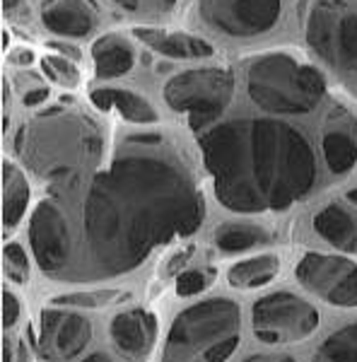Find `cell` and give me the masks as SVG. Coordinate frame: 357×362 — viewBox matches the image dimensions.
<instances>
[{
  "label": "cell",
  "mask_w": 357,
  "mask_h": 362,
  "mask_svg": "<svg viewBox=\"0 0 357 362\" xmlns=\"http://www.w3.org/2000/svg\"><path fill=\"white\" fill-rule=\"evenodd\" d=\"M206 220L198 181L160 133H133L107 169L51 191L29 218V249L56 283H107Z\"/></svg>",
  "instance_id": "obj_1"
},
{
  "label": "cell",
  "mask_w": 357,
  "mask_h": 362,
  "mask_svg": "<svg viewBox=\"0 0 357 362\" xmlns=\"http://www.w3.org/2000/svg\"><path fill=\"white\" fill-rule=\"evenodd\" d=\"M218 201L232 213H283L319 184V160L302 128L259 116L215 124L198 133Z\"/></svg>",
  "instance_id": "obj_2"
},
{
  "label": "cell",
  "mask_w": 357,
  "mask_h": 362,
  "mask_svg": "<svg viewBox=\"0 0 357 362\" xmlns=\"http://www.w3.org/2000/svg\"><path fill=\"white\" fill-rule=\"evenodd\" d=\"M15 153L49 191H58L99 167L104 133L90 116L54 107L17 128Z\"/></svg>",
  "instance_id": "obj_3"
},
{
  "label": "cell",
  "mask_w": 357,
  "mask_h": 362,
  "mask_svg": "<svg viewBox=\"0 0 357 362\" xmlns=\"http://www.w3.org/2000/svg\"><path fill=\"white\" fill-rule=\"evenodd\" d=\"M242 343V307L208 297L177 314L160 362H227Z\"/></svg>",
  "instance_id": "obj_4"
},
{
  "label": "cell",
  "mask_w": 357,
  "mask_h": 362,
  "mask_svg": "<svg viewBox=\"0 0 357 362\" xmlns=\"http://www.w3.org/2000/svg\"><path fill=\"white\" fill-rule=\"evenodd\" d=\"M247 92L251 102L271 116H304L326 97V80L309 63L275 51L249 63Z\"/></svg>",
  "instance_id": "obj_5"
},
{
  "label": "cell",
  "mask_w": 357,
  "mask_h": 362,
  "mask_svg": "<svg viewBox=\"0 0 357 362\" xmlns=\"http://www.w3.org/2000/svg\"><path fill=\"white\" fill-rule=\"evenodd\" d=\"M234 73L230 68H196L174 75L165 85V102L189 116L191 131L203 133L227 112L234 99Z\"/></svg>",
  "instance_id": "obj_6"
},
{
  "label": "cell",
  "mask_w": 357,
  "mask_h": 362,
  "mask_svg": "<svg viewBox=\"0 0 357 362\" xmlns=\"http://www.w3.org/2000/svg\"><path fill=\"white\" fill-rule=\"evenodd\" d=\"M251 324L261 343L283 346V343H302L312 338L321 324V314L309 300L280 290L254 302Z\"/></svg>",
  "instance_id": "obj_7"
},
{
  "label": "cell",
  "mask_w": 357,
  "mask_h": 362,
  "mask_svg": "<svg viewBox=\"0 0 357 362\" xmlns=\"http://www.w3.org/2000/svg\"><path fill=\"white\" fill-rule=\"evenodd\" d=\"M295 276L307 293L331 307H357V264L338 254H304L297 261Z\"/></svg>",
  "instance_id": "obj_8"
},
{
  "label": "cell",
  "mask_w": 357,
  "mask_h": 362,
  "mask_svg": "<svg viewBox=\"0 0 357 362\" xmlns=\"http://www.w3.org/2000/svg\"><path fill=\"white\" fill-rule=\"evenodd\" d=\"M280 0H201L198 15L210 29L227 37H259L278 25Z\"/></svg>",
  "instance_id": "obj_9"
},
{
  "label": "cell",
  "mask_w": 357,
  "mask_h": 362,
  "mask_svg": "<svg viewBox=\"0 0 357 362\" xmlns=\"http://www.w3.org/2000/svg\"><path fill=\"white\" fill-rule=\"evenodd\" d=\"M92 341V321L75 309L49 307L39 312L37 350L46 362H70Z\"/></svg>",
  "instance_id": "obj_10"
},
{
  "label": "cell",
  "mask_w": 357,
  "mask_h": 362,
  "mask_svg": "<svg viewBox=\"0 0 357 362\" xmlns=\"http://www.w3.org/2000/svg\"><path fill=\"white\" fill-rule=\"evenodd\" d=\"M157 334H160V319L150 309L133 307L119 312L109 324V336L114 348L124 358L143 360L155 348Z\"/></svg>",
  "instance_id": "obj_11"
},
{
  "label": "cell",
  "mask_w": 357,
  "mask_h": 362,
  "mask_svg": "<svg viewBox=\"0 0 357 362\" xmlns=\"http://www.w3.org/2000/svg\"><path fill=\"white\" fill-rule=\"evenodd\" d=\"M321 155L333 177H345L357 165V119L345 109L326 116L321 131Z\"/></svg>",
  "instance_id": "obj_12"
},
{
  "label": "cell",
  "mask_w": 357,
  "mask_h": 362,
  "mask_svg": "<svg viewBox=\"0 0 357 362\" xmlns=\"http://www.w3.org/2000/svg\"><path fill=\"white\" fill-rule=\"evenodd\" d=\"M42 20L49 32L68 39H83L97 27L95 8L87 0H46Z\"/></svg>",
  "instance_id": "obj_13"
},
{
  "label": "cell",
  "mask_w": 357,
  "mask_h": 362,
  "mask_svg": "<svg viewBox=\"0 0 357 362\" xmlns=\"http://www.w3.org/2000/svg\"><path fill=\"white\" fill-rule=\"evenodd\" d=\"M133 34H136L145 46H150L152 51H157V54H162L167 58H177V61L208 58L215 54V49L206 39L193 37V34H186V32H169V29H157V27H136Z\"/></svg>",
  "instance_id": "obj_14"
},
{
  "label": "cell",
  "mask_w": 357,
  "mask_h": 362,
  "mask_svg": "<svg viewBox=\"0 0 357 362\" xmlns=\"http://www.w3.org/2000/svg\"><path fill=\"white\" fill-rule=\"evenodd\" d=\"M92 107L99 109V112H116L121 114V119H126L128 124L136 126H152L160 124V114L152 104L138 92L131 90H116V87H102V90H95L90 95Z\"/></svg>",
  "instance_id": "obj_15"
},
{
  "label": "cell",
  "mask_w": 357,
  "mask_h": 362,
  "mask_svg": "<svg viewBox=\"0 0 357 362\" xmlns=\"http://www.w3.org/2000/svg\"><path fill=\"white\" fill-rule=\"evenodd\" d=\"M32 189L20 167L13 160H3V237H10L15 227L22 223Z\"/></svg>",
  "instance_id": "obj_16"
},
{
  "label": "cell",
  "mask_w": 357,
  "mask_h": 362,
  "mask_svg": "<svg viewBox=\"0 0 357 362\" xmlns=\"http://www.w3.org/2000/svg\"><path fill=\"white\" fill-rule=\"evenodd\" d=\"M92 61H95V70L102 80L124 78L131 73L133 63H136V54L133 46L119 34H104L92 44Z\"/></svg>",
  "instance_id": "obj_17"
},
{
  "label": "cell",
  "mask_w": 357,
  "mask_h": 362,
  "mask_svg": "<svg viewBox=\"0 0 357 362\" xmlns=\"http://www.w3.org/2000/svg\"><path fill=\"white\" fill-rule=\"evenodd\" d=\"M314 230L321 239H326L333 247L343 251L357 249V225L350 210H345L341 203H331L324 210H319L314 218Z\"/></svg>",
  "instance_id": "obj_18"
},
{
  "label": "cell",
  "mask_w": 357,
  "mask_h": 362,
  "mask_svg": "<svg viewBox=\"0 0 357 362\" xmlns=\"http://www.w3.org/2000/svg\"><path fill=\"white\" fill-rule=\"evenodd\" d=\"M338 25H341V17H338L336 10L326 3H319L312 13H309L307 42L316 51V56H319L321 61L329 63V66H336Z\"/></svg>",
  "instance_id": "obj_19"
},
{
  "label": "cell",
  "mask_w": 357,
  "mask_h": 362,
  "mask_svg": "<svg viewBox=\"0 0 357 362\" xmlns=\"http://www.w3.org/2000/svg\"><path fill=\"white\" fill-rule=\"evenodd\" d=\"M280 273V256L278 254H256L242 259L230 266L227 283L237 290H254L273 283Z\"/></svg>",
  "instance_id": "obj_20"
},
{
  "label": "cell",
  "mask_w": 357,
  "mask_h": 362,
  "mask_svg": "<svg viewBox=\"0 0 357 362\" xmlns=\"http://www.w3.org/2000/svg\"><path fill=\"white\" fill-rule=\"evenodd\" d=\"M213 242L222 254H244L249 249L266 247L273 242V235L261 225L249 223H225L213 235Z\"/></svg>",
  "instance_id": "obj_21"
},
{
  "label": "cell",
  "mask_w": 357,
  "mask_h": 362,
  "mask_svg": "<svg viewBox=\"0 0 357 362\" xmlns=\"http://www.w3.org/2000/svg\"><path fill=\"white\" fill-rule=\"evenodd\" d=\"M312 362H357V321L326 336Z\"/></svg>",
  "instance_id": "obj_22"
},
{
  "label": "cell",
  "mask_w": 357,
  "mask_h": 362,
  "mask_svg": "<svg viewBox=\"0 0 357 362\" xmlns=\"http://www.w3.org/2000/svg\"><path fill=\"white\" fill-rule=\"evenodd\" d=\"M121 300H128V293H121L116 288H99V290H85V293L56 295L49 300V305L63 309H104Z\"/></svg>",
  "instance_id": "obj_23"
},
{
  "label": "cell",
  "mask_w": 357,
  "mask_h": 362,
  "mask_svg": "<svg viewBox=\"0 0 357 362\" xmlns=\"http://www.w3.org/2000/svg\"><path fill=\"white\" fill-rule=\"evenodd\" d=\"M336 66L355 73L357 70V15L345 13L338 25L336 39Z\"/></svg>",
  "instance_id": "obj_24"
},
{
  "label": "cell",
  "mask_w": 357,
  "mask_h": 362,
  "mask_svg": "<svg viewBox=\"0 0 357 362\" xmlns=\"http://www.w3.org/2000/svg\"><path fill=\"white\" fill-rule=\"evenodd\" d=\"M42 70L51 83L66 87V90H75L80 85V68L75 66V61L61 54L42 58Z\"/></svg>",
  "instance_id": "obj_25"
},
{
  "label": "cell",
  "mask_w": 357,
  "mask_h": 362,
  "mask_svg": "<svg viewBox=\"0 0 357 362\" xmlns=\"http://www.w3.org/2000/svg\"><path fill=\"white\" fill-rule=\"evenodd\" d=\"M3 271L10 283H15V285L29 283L32 266H29V256H27V251L22 249L20 242H8L3 247Z\"/></svg>",
  "instance_id": "obj_26"
},
{
  "label": "cell",
  "mask_w": 357,
  "mask_h": 362,
  "mask_svg": "<svg viewBox=\"0 0 357 362\" xmlns=\"http://www.w3.org/2000/svg\"><path fill=\"white\" fill-rule=\"evenodd\" d=\"M208 288V276L198 268H189V271L179 273L177 278V295L179 297H193Z\"/></svg>",
  "instance_id": "obj_27"
},
{
  "label": "cell",
  "mask_w": 357,
  "mask_h": 362,
  "mask_svg": "<svg viewBox=\"0 0 357 362\" xmlns=\"http://www.w3.org/2000/svg\"><path fill=\"white\" fill-rule=\"evenodd\" d=\"M22 309H25V305H22L20 297L10 288H3V329L5 331L15 329L17 321L22 317Z\"/></svg>",
  "instance_id": "obj_28"
},
{
  "label": "cell",
  "mask_w": 357,
  "mask_h": 362,
  "mask_svg": "<svg viewBox=\"0 0 357 362\" xmlns=\"http://www.w3.org/2000/svg\"><path fill=\"white\" fill-rule=\"evenodd\" d=\"M3 15L13 22H27L32 10H29L27 0H3Z\"/></svg>",
  "instance_id": "obj_29"
},
{
  "label": "cell",
  "mask_w": 357,
  "mask_h": 362,
  "mask_svg": "<svg viewBox=\"0 0 357 362\" xmlns=\"http://www.w3.org/2000/svg\"><path fill=\"white\" fill-rule=\"evenodd\" d=\"M49 99V87H32L22 95V104L27 109H34V107H42V104Z\"/></svg>",
  "instance_id": "obj_30"
},
{
  "label": "cell",
  "mask_w": 357,
  "mask_h": 362,
  "mask_svg": "<svg viewBox=\"0 0 357 362\" xmlns=\"http://www.w3.org/2000/svg\"><path fill=\"white\" fill-rule=\"evenodd\" d=\"M177 5V0H140V13H167Z\"/></svg>",
  "instance_id": "obj_31"
},
{
  "label": "cell",
  "mask_w": 357,
  "mask_h": 362,
  "mask_svg": "<svg viewBox=\"0 0 357 362\" xmlns=\"http://www.w3.org/2000/svg\"><path fill=\"white\" fill-rule=\"evenodd\" d=\"M8 63H10V66H17V68L32 66V63H34V51L32 49H15L13 54L8 56Z\"/></svg>",
  "instance_id": "obj_32"
},
{
  "label": "cell",
  "mask_w": 357,
  "mask_h": 362,
  "mask_svg": "<svg viewBox=\"0 0 357 362\" xmlns=\"http://www.w3.org/2000/svg\"><path fill=\"white\" fill-rule=\"evenodd\" d=\"M49 49L58 51V54L70 58V61H80V58H83V54H80L78 46H73V44H68V42H49Z\"/></svg>",
  "instance_id": "obj_33"
},
{
  "label": "cell",
  "mask_w": 357,
  "mask_h": 362,
  "mask_svg": "<svg viewBox=\"0 0 357 362\" xmlns=\"http://www.w3.org/2000/svg\"><path fill=\"white\" fill-rule=\"evenodd\" d=\"M242 362H297V360L288 353H273V355L259 353V355H249V358Z\"/></svg>",
  "instance_id": "obj_34"
},
{
  "label": "cell",
  "mask_w": 357,
  "mask_h": 362,
  "mask_svg": "<svg viewBox=\"0 0 357 362\" xmlns=\"http://www.w3.org/2000/svg\"><path fill=\"white\" fill-rule=\"evenodd\" d=\"M10 126V83L3 80V133Z\"/></svg>",
  "instance_id": "obj_35"
},
{
  "label": "cell",
  "mask_w": 357,
  "mask_h": 362,
  "mask_svg": "<svg viewBox=\"0 0 357 362\" xmlns=\"http://www.w3.org/2000/svg\"><path fill=\"white\" fill-rule=\"evenodd\" d=\"M29 346L25 338H20V341H15V362H29Z\"/></svg>",
  "instance_id": "obj_36"
},
{
  "label": "cell",
  "mask_w": 357,
  "mask_h": 362,
  "mask_svg": "<svg viewBox=\"0 0 357 362\" xmlns=\"http://www.w3.org/2000/svg\"><path fill=\"white\" fill-rule=\"evenodd\" d=\"M3 362H15V341L8 336L3 338Z\"/></svg>",
  "instance_id": "obj_37"
},
{
  "label": "cell",
  "mask_w": 357,
  "mask_h": 362,
  "mask_svg": "<svg viewBox=\"0 0 357 362\" xmlns=\"http://www.w3.org/2000/svg\"><path fill=\"white\" fill-rule=\"evenodd\" d=\"M83 362H116V360L107 353H92V355H87Z\"/></svg>",
  "instance_id": "obj_38"
},
{
  "label": "cell",
  "mask_w": 357,
  "mask_h": 362,
  "mask_svg": "<svg viewBox=\"0 0 357 362\" xmlns=\"http://www.w3.org/2000/svg\"><path fill=\"white\" fill-rule=\"evenodd\" d=\"M345 201H348V203H353V206H357V189L348 191V194H345Z\"/></svg>",
  "instance_id": "obj_39"
},
{
  "label": "cell",
  "mask_w": 357,
  "mask_h": 362,
  "mask_svg": "<svg viewBox=\"0 0 357 362\" xmlns=\"http://www.w3.org/2000/svg\"><path fill=\"white\" fill-rule=\"evenodd\" d=\"M8 46H10V34L3 32V51H8Z\"/></svg>",
  "instance_id": "obj_40"
}]
</instances>
